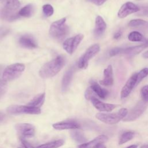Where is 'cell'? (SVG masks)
Instances as JSON below:
<instances>
[{
  "instance_id": "6da1fadb",
  "label": "cell",
  "mask_w": 148,
  "mask_h": 148,
  "mask_svg": "<svg viewBox=\"0 0 148 148\" xmlns=\"http://www.w3.org/2000/svg\"><path fill=\"white\" fill-rule=\"evenodd\" d=\"M65 58L63 56H58L55 58L46 63L39 70V75L43 79L50 78L56 75L65 64Z\"/></svg>"
},
{
  "instance_id": "7a4b0ae2",
  "label": "cell",
  "mask_w": 148,
  "mask_h": 148,
  "mask_svg": "<svg viewBox=\"0 0 148 148\" xmlns=\"http://www.w3.org/2000/svg\"><path fill=\"white\" fill-rule=\"evenodd\" d=\"M65 22L66 18L64 17L51 24L49 29V34L52 38L58 40H62L68 35L69 28Z\"/></svg>"
},
{
  "instance_id": "3957f363",
  "label": "cell",
  "mask_w": 148,
  "mask_h": 148,
  "mask_svg": "<svg viewBox=\"0 0 148 148\" xmlns=\"http://www.w3.org/2000/svg\"><path fill=\"white\" fill-rule=\"evenodd\" d=\"M128 111L126 108H121L116 113H98L95 117L101 121L108 124H115L123 120L127 116Z\"/></svg>"
},
{
  "instance_id": "277c9868",
  "label": "cell",
  "mask_w": 148,
  "mask_h": 148,
  "mask_svg": "<svg viewBox=\"0 0 148 148\" xmlns=\"http://www.w3.org/2000/svg\"><path fill=\"white\" fill-rule=\"evenodd\" d=\"M25 65L21 63H16L8 66L3 71L2 78L6 82L14 80L23 73Z\"/></svg>"
},
{
  "instance_id": "5b68a950",
  "label": "cell",
  "mask_w": 148,
  "mask_h": 148,
  "mask_svg": "<svg viewBox=\"0 0 148 148\" xmlns=\"http://www.w3.org/2000/svg\"><path fill=\"white\" fill-rule=\"evenodd\" d=\"M100 50V46L98 44H94L89 47L85 53L79 58L78 67L80 69H86L88 65V61L94 57Z\"/></svg>"
},
{
  "instance_id": "8992f818",
  "label": "cell",
  "mask_w": 148,
  "mask_h": 148,
  "mask_svg": "<svg viewBox=\"0 0 148 148\" xmlns=\"http://www.w3.org/2000/svg\"><path fill=\"white\" fill-rule=\"evenodd\" d=\"M7 112L10 114H39L41 113V110L39 108L28 105H12L8 108Z\"/></svg>"
},
{
  "instance_id": "52a82bcc",
  "label": "cell",
  "mask_w": 148,
  "mask_h": 148,
  "mask_svg": "<svg viewBox=\"0 0 148 148\" xmlns=\"http://www.w3.org/2000/svg\"><path fill=\"white\" fill-rule=\"evenodd\" d=\"M147 102H145L142 100L139 101L124 118V121H132L137 119L147 108Z\"/></svg>"
},
{
  "instance_id": "ba28073f",
  "label": "cell",
  "mask_w": 148,
  "mask_h": 148,
  "mask_svg": "<svg viewBox=\"0 0 148 148\" xmlns=\"http://www.w3.org/2000/svg\"><path fill=\"white\" fill-rule=\"evenodd\" d=\"M83 38V35L80 34L66 39L62 45L64 49L69 54H72L76 50Z\"/></svg>"
},
{
  "instance_id": "9c48e42d",
  "label": "cell",
  "mask_w": 148,
  "mask_h": 148,
  "mask_svg": "<svg viewBox=\"0 0 148 148\" xmlns=\"http://www.w3.org/2000/svg\"><path fill=\"white\" fill-rule=\"evenodd\" d=\"M140 8L132 2H127L124 3L119 9L117 16L120 18H123L128 15L139 12Z\"/></svg>"
},
{
  "instance_id": "30bf717a",
  "label": "cell",
  "mask_w": 148,
  "mask_h": 148,
  "mask_svg": "<svg viewBox=\"0 0 148 148\" xmlns=\"http://www.w3.org/2000/svg\"><path fill=\"white\" fill-rule=\"evenodd\" d=\"M15 129L22 136L25 138L32 137L35 134V127L29 123H18L15 125Z\"/></svg>"
},
{
  "instance_id": "8fae6325",
  "label": "cell",
  "mask_w": 148,
  "mask_h": 148,
  "mask_svg": "<svg viewBox=\"0 0 148 148\" xmlns=\"http://www.w3.org/2000/svg\"><path fill=\"white\" fill-rule=\"evenodd\" d=\"M136 77L137 73H133L122 88L120 92V96L122 99L127 97L133 88L136 86Z\"/></svg>"
},
{
  "instance_id": "7c38bea8",
  "label": "cell",
  "mask_w": 148,
  "mask_h": 148,
  "mask_svg": "<svg viewBox=\"0 0 148 148\" xmlns=\"http://www.w3.org/2000/svg\"><path fill=\"white\" fill-rule=\"evenodd\" d=\"M90 101H91L93 106L98 110L101 112H109L113 110L116 108V105L114 104L104 103L99 101L96 97H92Z\"/></svg>"
},
{
  "instance_id": "4fadbf2b",
  "label": "cell",
  "mask_w": 148,
  "mask_h": 148,
  "mask_svg": "<svg viewBox=\"0 0 148 148\" xmlns=\"http://www.w3.org/2000/svg\"><path fill=\"white\" fill-rule=\"evenodd\" d=\"M106 28V24L103 18L98 16L95 18V28L94 29V35L96 38L101 37L105 32Z\"/></svg>"
},
{
  "instance_id": "5bb4252c",
  "label": "cell",
  "mask_w": 148,
  "mask_h": 148,
  "mask_svg": "<svg viewBox=\"0 0 148 148\" xmlns=\"http://www.w3.org/2000/svg\"><path fill=\"white\" fill-rule=\"evenodd\" d=\"M53 127L58 130H77L80 128V125L75 121H64L53 124Z\"/></svg>"
},
{
  "instance_id": "9a60e30c",
  "label": "cell",
  "mask_w": 148,
  "mask_h": 148,
  "mask_svg": "<svg viewBox=\"0 0 148 148\" xmlns=\"http://www.w3.org/2000/svg\"><path fill=\"white\" fill-rule=\"evenodd\" d=\"M114 82L113 72L112 65H108L103 71V79L99 81L101 85L105 86H112Z\"/></svg>"
},
{
  "instance_id": "2e32d148",
  "label": "cell",
  "mask_w": 148,
  "mask_h": 148,
  "mask_svg": "<svg viewBox=\"0 0 148 148\" xmlns=\"http://www.w3.org/2000/svg\"><path fill=\"white\" fill-rule=\"evenodd\" d=\"M19 17L18 13H16L15 10L5 7L0 10V17L4 20L12 21L17 20Z\"/></svg>"
},
{
  "instance_id": "e0dca14e",
  "label": "cell",
  "mask_w": 148,
  "mask_h": 148,
  "mask_svg": "<svg viewBox=\"0 0 148 148\" xmlns=\"http://www.w3.org/2000/svg\"><path fill=\"white\" fill-rule=\"evenodd\" d=\"M19 44L25 48L34 49L37 47V43L35 39L29 35H24L20 37L18 39Z\"/></svg>"
},
{
  "instance_id": "ac0fdd59",
  "label": "cell",
  "mask_w": 148,
  "mask_h": 148,
  "mask_svg": "<svg viewBox=\"0 0 148 148\" xmlns=\"http://www.w3.org/2000/svg\"><path fill=\"white\" fill-rule=\"evenodd\" d=\"M75 68L74 66H72L65 73L61 82V89L62 91L65 92L68 90L71 84Z\"/></svg>"
},
{
  "instance_id": "d6986e66",
  "label": "cell",
  "mask_w": 148,
  "mask_h": 148,
  "mask_svg": "<svg viewBox=\"0 0 148 148\" xmlns=\"http://www.w3.org/2000/svg\"><path fill=\"white\" fill-rule=\"evenodd\" d=\"M108 138L106 135H101L96 137L93 140L88 142H86L83 144L80 145L78 146V147L79 148H92L94 146H95L98 143H103L106 142L108 140Z\"/></svg>"
},
{
  "instance_id": "ffe728a7",
  "label": "cell",
  "mask_w": 148,
  "mask_h": 148,
  "mask_svg": "<svg viewBox=\"0 0 148 148\" xmlns=\"http://www.w3.org/2000/svg\"><path fill=\"white\" fill-rule=\"evenodd\" d=\"M90 87L92 88L94 93L98 95L99 98L102 99H105L108 95V91L105 89L102 88L97 82L95 81L91 82Z\"/></svg>"
},
{
  "instance_id": "44dd1931",
  "label": "cell",
  "mask_w": 148,
  "mask_h": 148,
  "mask_svg": "<svg viewBox=\"0 0 148 148\" xmlns=\"http://www.w3.org/2000/svg\"><path fill=\"white\" fill-rule=\"evenodd\" d=\"M128 25L132 28H139L142 29H148V22L140 18H136L130 20Z\"/></svg>"
},
{
  "instance_id": "7402d4cb",
  "label": "cell",
  "mask_w": 148,
  "mask_h": 148,
  "mask_svg": "<svg viewBox=\"0 0 148 148\" xmlns=\"http://www.w3.org/2000/svg\"><path fill=\"white\" fill-rule=\"evenodd\" d=\"M146 47L144 46L143 45L135 46H131V47H127L125 49H123V53L129 55V56H134L140 53L142 50H143Z\"/></svg>"
},
{
  "instance_id": "603a6c76",
  "label": "cell",
  "mask_w": 148,
  "mask_h": 148,
  "mask_svg": "<svg viewBox=\"0 0 148 148\" xmlns=\"http://www.w3.org/2000/svg\"><path fill=\"white\" fill-rule=\"evenodd\" d=\"M45 99V94L42 93L35 96L28 103V106L39 108L44 103Z\"/></svg>"
},
{
  "instance_id": "cb8c5ba5",
  "label": "cell",
  "mask_w": 148,
  "mask_h": 148,
  "mask_svg": "<svg viewBox=\"0 0 148 148\" xmlns=\"http://www.w3.org/2000/svg\"><path fill=\"white\" fill-rule=\"evenodd\" d=\"M70 135H71V137L75 142L83 144L84 143H86L87 139L84 135V134L77 130H72V131H71Z\"/></svg>"
},
{
  "instance_id": "d4e9b609",
  "label": "cell",
  "mask_w": 148,
  "mask_h": 148,
  "mask_svg": "<svg viewBox=\"0 0 148 148\" xmlns=\"http://www.w3.org/2000/svg\"><path fill=\"white\" fill-rule=\"evenodd\" d=\"M64 143V140L62 139H58L50 142L46 143L41 145L36 148H58L62 146Z\"/></svg>"
},
{
  "instance_id": "484cf974",
  "label": "cell",
  "mask_w": 148,
  "mask_h": 148,
  "mask_svg": "<svg viewBox=\"0 0 148 148\" xmlns=\"http://www.w3.org/2000/svg\"><path fill=\"white\" fill-rule=\"evenodd\" d=\"M34 12V6L31 3L28 4L24 6L18 12V14L20 16L28 17H30Z\"/></svg>"
},
{
  "instance_id": "4316f807",
  "label": "cell",
  "mask_w": 148,
  "mask_h": 148,
  "mask_svg": "<svg viewBox=\"0 0 148 148\" xmlns=\"http://www.w3.org/2000/svg\"><path fill=\"white\" fill-rule=\"evenodd\" d=\"M128 39L131 42H145L146 39L138 31H132L128 35Z\"/></svg>"
},
{
  "instance_id": "83f0119b",
  "label": "cell",
  "mask_w": 148,
  "mask_h": 148,
  "mask_svg": "<svg viewBox=\"0 0 148 148\" xmlns=\"http://www.w3.org/2000/svg\"><path fill=\"white\" fill-rule=\"evenodd\" d=\"M1 1L5 5V8L12 10H16L20 5V3L18 0H1Z\"/></svg>"
},
{
  "instance_id": "f1b7e54d",
  "label": "cell",
  "mask_w": 148,
  "mask_h": 148,
  "mask_svg": "<svg viewBox=\"0 0 148 148\" xmlns=\"http://www.w3.org/2000/svg\"><path fill=\"white\" fill-rule=\"evenodd\" d=\"M134 136V132L132 131H126L121 134V135L120 137L119 144L122 145L123 143H125L129 140H131Z\"/></svg>"
},
{
  "instance_id": "f546056e",
  "label": "cell",
  "mask_w": 148,
  "mask_h": 148,
  "mask_svg": "<svg viewBox=\"0 0 148 148\" xmlns=\"http://www.w3.org/2000/svg\"><path fill=\"white\" fill-rule=\"evenodd\" d=\"M148 75V68H145L137 73L136 86Z\"/></svg>"
},
{
  "instance_id": "4dcf8cb0",
  "label": "cell",
  "mask_w": 148,
  "mask_h": 148,
  "mask_svg": "<svg viewBox=\"0 0 148 148\" xmlns=\"http://www.w3.org/2000/svg\"><path fill=\"white\" fill-rule=\"evenodd\" d=\"M43 13L46 17L51 16L54 13V9L50 4H45L42 6Z\"/></svg>"
},
{
  "instance_id": "1f68e13d",
  "label": "cell",
  "mask_w": 148,
  "mask_h": 148,
  "mask_svg": "<svg viewBox=\"0 0 148 148\" xmlns=\"http://www.w3.org/2000/svg\"><path fill=\"white\" fill-rule=\"evenodd\" d=\"M140 95L143 101L148 102V85H145L141 88Z\"/></svg>"
},
{
  "instance_id": "d6a6232c",
  "label": "cell",
  "mask_w": 148,
  "mask_h": 148,
  "mask_svg": "<svg viewBox=\"0 0 148 148\" xmlns=\"http://www.w3.org/2000/svg\"><path fill=\"white\" fill-rule=\"evenodd\" d=\"M123 49L121 47H114L109 51V56L110 57H113L117 54L123 53Z\"/></svg>"
},
{
  "instance_id": "836d02e7",
  "label": "cell",
  "mask_w": 148,
  "mask_h": 148,
  "mask_svg": "<svg viewBox=\"0 0 148 148\" xmlns=\"http://www.w3.org/2000/svg\"><path fill=\"white\" fill-rule=\"evenodd\" d=\"M94 94H95L94 93V92L93 91L92 88L90 87H89L86 90L85 93H84V96H85V98L86 99L90 100L92 97H95L94 96Z\"/></svg>"
},
{
  "instance_id": "e575fe53",
  "label": "cell",
  "mask_w": 148,
  "mask_h": 148,
  "mask_svg": "<svg viewBox=\"0 0 148 148\" xmlns=\"http://www.w3.org/2000/svg\"><path fill=\"white\" fill-rule=\"evenodd\" d=\"M6 90V82L3 79L0 80V97L2 96Z\"/></svg>"
},
{
  "instance_id": "d590c367",
  "label": "cell",
  "mask_w": 148,
  "mask_h": 148,
  "mask_svg": "<svg viewBox=\"0 0 148 148\" xmlns=\"http://www.w3.org/2000/svg\"><path fill=\"white\" fill-rule=\"evenodd\" d=\"M87 2L92 3L97 6H101L103 5L108 0H86Z\"/></svg>"
},
{
  "instance_id": "8d00e7d4",
  "label": "cell",
  "mask_w": 148,
  "mask_h": 148,
  "mask_svg": "<svg viewBox=\"0 0 148 148\" xmlns=\"http://www.w3.org/2000/svg\"><path fill=\"white\" fill-rule=\"evenodd\" d=\"M21 143H22V144L23 145V146H24L25 148H35L31 143H29L28 141H27L24 138H21Z\"/></svg>"
},
{
  "instance_id": "74e56055",
  "label": "cell",
  "mask_w": 148,
  "mask_h": 148,
  "mask_svg": "<svg viewBox=\"0 0 148 148\" xmlns=\"http://www.w3.org/2000/svg\"><path fill=\"white\" fill-rule=\"evenodd\" d=\"M121 34H122L121 31H117V32H116V33L114 34V35H113V38L115 39H118L119 38L121 37Z\"/></svg>"
},
{
  "instance_id": "f35d334b",
  "label": "cell",
  "mask_w": 148,
  "mask_h": 148,
  "mask_svg": "<svg viewBox=\"0 0 148 148\" xmlns=\"http://www.w3.org/2000/svg\"><path fill=\"white\" fill-rule=\"evenodd\" d=\"M92 148H106V147L103 143H98L94 146Z\"/></svg>"
},
{
  "instance_id": "ab89813d",
  "label": "cell",
  "mask_w": 148,
  "mask_h": 148,
  "mask_svg": "<svg viewBox=\"0 0 148 148\" xmlns=\"http://www.w3.org/2000/svg\"><path fill=\"white\" fill-rule=\"evenodd\" d=\"M5 118V115L2 112H0V122L4 120Z\"/></svg>"
},
{
  "instance_id": "60d3db41",
  "label": "cell",
  "mask_w": 148,
  "mask_h": 148,
  "mask_svg": "<svg viewBox=\"0 0 148 148\" xmlns=\"http://www.w3.org/2000/svg\"><path fill=\"white\" fill-rule=\"evenodd\" d=\"M142 56L145 58H148V50L145 51V53H143V54H142Z\"/></svg>"
},
{
  "instance_id": "b9f144b4",
  "label": "cell",
  "mask_w": 148,
  "mask_h": 148,
  "mask_svg": "<svg viewBox=\"0 0 148 148\" xmlns=\"http://www.w3.org/2000/svg\"><path fill=\"white\" fill-rule=\"evenodd\" d=\"M127 148H138V146L136 145H132L127 147Z\"/></svg>"
},
{
  "instance_id": "7bdbcfd3",
  "label": "cell",
  "mask_w": 148,
  "mask_h": 148,
  "mask_svg": "<svg viewBox=\"0 0 148 148\" xmlns=\"http://www.w3.org/2000/svg\"><path fill=\"white\" fill-rule=\"evenodd\" d=\"M143 45H144V46L145 47H148V39H146Z\"/></svg>"
},
{
  "instance_id": "ee69618b",
  "label": "cell",
  "mask_w": 148,
  "mask_h": 148,
  "mask_svg": "<svg viewBox=\"0 0 148 148\" xmlns=\"http://www.w3.org/2000/svg\"><path fill=\"white\" fill-rule=\"evenodd\" d=\"M140 148H148V145H145L142 146Z\"/></svg>"
},
{
  "instance_id": "f6af8a7d",
  "label": "cell",
  "mask_w": 148,
  "mask_h": 148,
  "mask_svg": "<svg viewBox=\"0 0 148 148\" xmlns=\"http://www.w3.org/2000/svg\"><path fill=\"white\" fill-rule=\"evenodd\" d=\"M2 69H3V66H2V65H0V75H1V73H2Z\"/></svg>"
},
{
  "instance_id": "bcb514c9",
  "label": "cell",
  "mask_w": 148,
  "mask_h": 148,
  "mask_svg": "<svg viewBox=\"0 0 148 148\" xmlns=\"http://www.w3.org/2000/svg\"><path fill=\"white\" fill-rule=\"evenodd\" d=\"M18 148H23V147H18Z\"/></svg>"
},
{
  "instance_id": "7dc6e473",
  "label": "cell",
  "mask_w": 148,
  "mask_h": 148,
  "mask_svg": "<svg viewBox=\"0 0 148 148\" xmlns=\"http://www.w3.org/2000/svg\"><path fill=\"white\" fill-rule=\"evenodd\" d=\"M0 1H1V0H0Z\"/></svg>"
}]
</instances>
